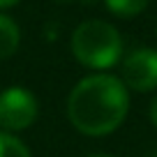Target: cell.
<instances>
[{"label": "cell", "mask_w": 157, "mask_h": 157, "mask_svg": "<svg viewBox=\"0 0 157 157\" xmlns=\"http://www.w3.org/2000/svg\"><path fill=\"white\" fill-rule=\"evenodd\" d=\"M72 53L83 67L109 69L123 56V37L111 23L90 19L72 33Z\"/></svg>", "instance_id": "7a4b0ae2"}, {"label": "cell", "mask_w": 157, "mask_h": 157, "mask_svg": "<svg viewBox=\"0 0 157 157\" xmlns=\"http://www.w3.org/2000/svg\"><path fill=\"white\" fill-rule=\"evenodd\" d=\"M109 7V12H113L116 16H123V19H132V16L141 14L148 7L150 0H104Z\"/></svg>", "instance_id": "8992f818"}, {"label": "cell", "mask_w": 157, "mask_h": 157, "mask_svg": "<svg viewBox=\"0 0 157 157\" xmlns=\"http://www.w3.org/2000/svg\"><path fill=\"white\" fill-rule=\"evenodd\" d=\"M120 81L127 90L150 93L157 90V51L155 49H136L125 56L123 76Z\"/></svg>", "instance_id": "277c9868"}, {"label": "cell", "mask_w": 157, "mask_h": 157, "mask_svg": "<svg viewBox=\"0 0 157 157\" xmlns=\"http://www.w3.org/2000/svg\"><path fill=\"white\" fill-rule=\"evenodd\" d=\"M0 157H33V155L19 136L0 129Z\"/></svg>", "instance_id": "52a82bcc"}, {"label": "cell", "mask_w": 157, "mask_h": 157, "mask_svg": "<svg viewBox=\"0 0 157 157\" xmlns=\"http://www.w3.org/2000/svg\"><path fill=\"white\" fill-rule=\"evenodd\" d=\"M155 33H157V28H155Z\"/></svg>", "instance_id": "7c38bea8"}, {"label": "cell", "mask_w": 157, "mask_h": 157, "mask_svg": "<svg viewBox=\"0 0 157 157\" xmlns=\"http://www.w3.org/2000/svg\"><path fill=\"white\" fill-rule=\"evenodd\" d=\"M19 0H0V7H12V5H16Z\"/></svg>", "instance_id": "9c48e42d"}, {"label": "cell", "mask_w": 157, "mask_h": 157, "mask_svg": "<svg viewBox=\"0 0 157 157\" xmlns=\"http://www.w3.org/2000/svg\"><path fill=\"white\" fill-rule=\"evenodd\" d=\"M148 157H157V150H155V152H150V155H148Z\"/></svg>", "instance_id": "8fae6325"}, {"label": "cell", "mask_w": 157, "mask_h": 157, "mask_svg": "<svg viewBox=\"0 0 157 157\" xmlns=\"http://www.w3.org/2000/svg\"><path fill=\"white\" fill-rule=\"evenodd\" d=\"M21 44V33L19 25L10 19V16L0 14V60H7L16 53Z\"/></svg>", "instance_id": "5b68a950"}, {"label": "cell", "mask_w": 157, "mask_h": 157, "mask_svg": "<svg viewBox=\"0 0 157 157\" xmlns=\"http://www.w3.org/2000/svg\"><path fill=\"white\" fill-rule=\"evenodd\" d=\"M37 99L30 90L21 86H12L0 93V127L2 132H21L28 129L37 120Z\"/></svg>", "instance_id": "3957f363"}, {"label": "cell", "mask_w": 157, "mask_h": 157, "mask_svg": "<svg viewBox=\"0 0 157 157\" xmlns=\"http://www.w3.org/2000/svg\"><path fill=\"white\" fill-rule=\"evenodd\" d=\"M83 157H116V155H109V152H93V155H83Z\"/></svg>", "instance_id": "30bf717a"}, {"label": "cell", "mask_w": 157, "mask_h": 157, "mask_svg": "<svg viewBox=\"0 0 157 157\" xmlns=\"http://www.w3.org/2000/svg\"><path fill=\"white\" fill-rule=\"evenodd\" d=\"M148 116H150V123L157 127V95L152 97V102H150V109H148Z\"/></svg>", "instance_id": "ba28073f"}, {"label": "cell", "mask_w": 157, "mask_h": 157, "mask_svg": "<svg viewBox=\"0 0 157 157\" xmlns=\"http://www.w3.org/2000/svg\"><path fill=\"white\" fill-rule=\"evenodd\" d=\"M129 90L113 74H90L81 78L67 97V118L86 136H106L125 123Z\"/></svg>", "instance_id": "6da1fadb"}]
</instances>
